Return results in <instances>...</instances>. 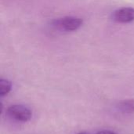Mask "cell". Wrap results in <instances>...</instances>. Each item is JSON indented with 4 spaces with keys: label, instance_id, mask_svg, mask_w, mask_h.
<instances>
[{
    "label": "cell",
    "instance_id": "obj_1",
    "mask_svg": "<svg viewBox=\"0 0 134 134\" xmlns=\"http://www.w3.org/2000/svg\"><path fill=\"white\" fill-rule=\"evenodd\" d=\"M53 27L64 31H74L83 24L82 19L75 16H65L58 18L52 22Z\"/></svg>",
    "mask_w": 134,
    "mask_h": 134
},
{
    "label": "cell",
    "instance_id": "obj_2",
    "mask_svg": "<svg viewBox=\"0 0 134 134\" xmlns=\"http://www.w3.org/2000/svg\"><path fill=\"white\" fill-rule=\"evenodd\" d=\"M6 112L12 119L22 122H27L31 119L32 112L31 110L21 104H13L9 106Z\"/></svg>",
    "mask_w": 134,
    "mask_h": 134
},
{
    "label": "cell",
    "instance_id": "obj_3",
    "mask_svg": "<svg viewBox=\"0 0 134 134\" xmlns=\"http://www.w3.org/2000/svg\"><path fill=\"white\" fill-rule=\"evenodd\" d=\"M112 20L119 23H130L134 20V8L122 7L112 13Z\"/></svg>",
    "mask_w": 134,
    "mask_h": 134
},
{
    "label": "cell",
    "instance_id": "obj_4",
    "mask_svg": "<svg viewBox=\"0 0 134 134\" xmlns=\"http://www.w3.org/2000/svg\"><path fill=\"white\" fill-rule=\"evenodd\" d=\"M119 111L123 113L131 114L134 112V99H127L120 101L118 104Z\"/></svg>",
    "mask_w": 134,
    "mask_h": 134
},
{
    "label": "cell",
    "instance_id": "obj_5",
    "mask_svg": "<svg viewBox=\"0 0 134 134\" xmlns=\"http://www.w3.org/2000/svg\"><path fill=\"white\" fill-rule=\"evenodd\" d=\"M12 90V83L9 80L5 79H0V96L4 97L7 95Z\"/></svg>",
    "mask_w": 134,
    "mask_h": 134
},
{
    "label": "cell",
    "instance_id": "obj_6",
    "mask_svg": "<svg viewBox=\"0 0 134 134\" xmlns=\"http://www.w3.org/2000/svg\"><path fill=\"white\" fill-rule=\"evenodd\" d=\"M96 134H117L116 133L111 131V130H101V131H99L98 133H97Z\"/></svg>",
    "mask_w": 134,
    "mask_h": 134
},
{
    "label": "cell",
    "instance_id": "obj_7",
    "mask_svg": "<svg viewBox=\"0 0 134 134\" xmlns=\"http://www.w3.org/2000/svg\"><path fill=\"white\" fill-rule=\"evenodd\" d=\"M76 134H89V133H76Z\"/></svg>",
    "mask_w": 134,
    "mask_h": 134
}]
</instances>
